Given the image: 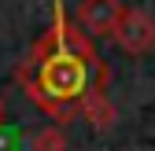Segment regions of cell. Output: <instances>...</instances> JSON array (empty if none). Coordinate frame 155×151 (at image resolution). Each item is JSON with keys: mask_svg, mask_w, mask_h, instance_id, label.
Returning a JSON list of instances; mask_svg holds the SVG:
<instances>
[{"mask_svg": "<svg viewBox=\"0 0 155 151\" xmlns=\"http://www.w3.org/2000/svg\"><path fill=\"white\" fill-rule=\"evenodd\" d=\"M122 15H126L122 0H81L74 11L81 33H89V37H114Z\"/></svg>", "mask_w": 155, "mask_h": 151, "instance_id": "cell-1", "label": "cell"}, {"mask_svg": "<svg viewBox=\"0 0 155 151\" xmlns=\"http://www.w3.org/2000/svg\"><path fill=\"white\" fill-rule=\"evenodd\" d=\"M114 41H118V48L129 52V55L151 52V48H155V18H151L148 11H140V8H126Z\"/></svg>", "mask_w": 155, "mask_h": 151, "instance_id": "cell-2", "label": "cell"}, {"mask_svg": "<svg viewBox=\"0 0 155 151\" xmlns=\"http://www.w3.org/2000/svg\"><path fill=\"white\" fill-rule=\"evenodd\" d=\"M85 118L96 129H111L114 125V111H111V103H107V96H104L100 88H92L89 96H85Z\"/></svg>", "mask_w": 155, "mask_h": 151, "instance_id": "cell-3", "label": "cell"}, {"mask_svg": "<svg viewBox=\"0 0 155 151\" xmlns=\"http://www.w3.org/2000/svg\"><path fill=\"white\" fill-rule=\"evenodd\" d=\"M33 151H67V137H63V129H41V133L33 137Z\"/></svg>", "mask_w": 155, "mask_h": 151, "instance_id": "cell-4", "label": "cell"}, {"mask_svg": "<svg viewBox=\"0 0 155 151\" xmlns=\"http://www.w3.org/2000/svg\"><path fill=\"white\" fill-rule=\"evenodd\" d=\"M0 125H4V103H0Z\"/></svg>", "mask_w": 155, "mask_h": 151, "instance_id": "cell-5", "label": "cell"}]
</instances>
